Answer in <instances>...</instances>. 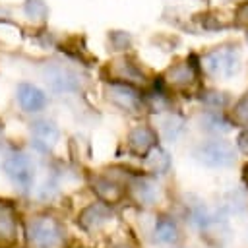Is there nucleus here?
<instances>
[{"instance_id": "obj_9", "label": "nucleus", "mask_w": 248, "mask_h": 248, "mask_svg": "<svg viewBox=\"0 0 248 248\" xmlns=\"http://www.w3.org/2000/svg\"><path fill=\"white\" fill-rule=\"evenodd\" d=\"M155 145H157V132L151 126L140 124V126L130 130V134H128V147H130L132 153L143 157Z\"/></svg>"}, {"instance_id": "obj_14", "label": "nucleus", "mask_w": 248, "mask_h": 248, "mask_svg": "<svg viewBox=\"0 0 248 248\" xmlns=\"http://www.w3.org/2000/svg\"><path fill=\"white\" fill-rule=\"evenodd\" d=\"M196 70H198L196 64H190V62H176V64H172V66L167 70L165 79H167V83H170V85L182 89V87H188V85L196 79Z\"/></svg>"}, {"instance_id": "obj_19", "label": "nucleus", "mask_w": 248, "mask_h": 248, "mask_svg": "<svg viewBox=\"0 0 248 248\" xmlns=\"http://www.w3.org/2000/svg\"><path fill=\"white\" fill-rule=\"evenodd\" d=\"M202 124L205 126V130L209 132H227L231 128V124L219 114V112H209L205 114V118L202 120Z\"/></svg>"}, {"instance_id": "obj_6", "label": "nucleus", "mask_w": 248, "mask_h": 248, "mask_svg": "<svg viewBox=\"0 0 248 248\" xmlns=\"http://www.w3.org/2000/svg\"><path fill=\"white\" fill-rule=\"evenodd\" d=\"M43 76H45V81L48 83V87L52 91L72 93V91L79 89V78L70 68H66L62 64H48L43 70Z\"/></svg>"}, {"instance_id": "obj_1", "label": "nucleus", "mask_w": 248, "mask_h": 248, "mask_svg": "<svg viewBox=\"0 0 248 248\" xmlns=\"http://www.w3.org/2000/svg\"><path fill=\"white\" fill-rule=\"evenodd\" d=\"M27 242L31 248H64L66 229L50 215H35L25 225Z\"/></svg>"}, {"instance_id": "obj_23", "label": "nucleus", "mask_w": 248, "mask_h": 248, "mask_svg": "<svg viewBox=\"0 0 248 248\" xmlns=\"http://www.w3.org/2000/svg\"><path fill=\"white\" fill-rule=\"evenodd\" d=\"M236 145H238V149H240L244 155H248V130H244V132L238 134V138H236Z\"/></svg>"}, {"instance_id": "obj_16", "label": "nucleus", "mask_w": 248, "mask_h": 248, "mask_svg": "<svg viewBox=\"0 0 248 248\" xmlns=\"http://www.w3.org/2000/svg\"><path fill=\"white\" fill-rule=\"evenodd\" d=\"M143 157H145V159H143V165H145L151 172L163 174V172H167L169 167H170V157H169V153H167L165 149L157 147V145H155L153 149H149Z\"/></svg>"}, {"instance_id": "obj_3", "label": "nucleus", "mask_w": 248, "mask_h": 248, "mask_svg": "<svg viewBox=\"0 0 248 248\" xmlns=\"http://www.w3.org/2000/svg\"><path fill=\"white\" fill-rule=\"evenodd\" d=\"M203 68L215 78H231L240 70V56L234 48H215L205 54Z\"/></svg>"}, {"instance_id": "obj_17", "label": "nucleus", "mask_w": 248, "mask_h": 248, "mask_svg": "<svg viewBox=\"0 0 248 248\" xmlns=\"http://www.w3.org/2000/svg\"><path fill=\"white\" fill-rule=\"evenodd\" d=\"M155 240L163 244H172L178 240V227L170 217H159L153 229Z\"/></svg>"}, {"instance_id": "obj_4", "label": "nucleus", "mask_w": 248, "mask_h": 248, "mask_svg": "<svg viewBox=\"0 0 248 248\" xmlns=\"http://www.w3.org/2000/svg\"><path fill=\"white\" fill-rule=\"evenodd\" d=\"M2 170L21 190H27L35 180V163L27 153H14L6 157V161L2 163Z\"/></svg>"}, {"instance_id": "obj_11", "label": "nucleus", "mask_w": 248, "mask_h": 248, "mask_svg": "<svg viewBox=\"0 0 248 248\" xmlns=\"http://www.w3.org/2000/svg\"><path fill=\"white\" fill-rule=\"evenodd\" d=\"M110 70H112V81H126V83H141L143 81V72L138 68V64H134L130 58L122 56V58H116L112 64H110Z\"/></svg>"}, {"instance_id": "obj_24", "label": "nucleus", "mask_w": 248, "mask_h": 248, "mask_svg": "<svg viewBox=\"0 0 248 248\" xmlns=\"http://www.w3.org/2000/svg\"><path fill=\"white\" fill-rule=\"evenodd\" d=\"M236 21L238 23H248V2L240 4L236 10Z\"/></svg>"}, {"instance_id": "obj_25", "label": "nucleus", "mask_w": 248, "mask_h": 248, "mask_svg": "<svg viewBox=\"0 0 248 248\" xmlns=\"http://www.w3.org/2000/svg\"><path fill=\"white\" fill-rule=\"evenodd\" d=\"M242 180H244V184L248 186V163L242 167Z\"/></svg>"}, {"instance_id": "obj_26", "label": "nucleus", "mask_w": 248, "mask_h": 248, "mask_svg": "<svg viewBox=\"0 0 248 248\" xmlns=\"http://www.w3.org/2000/svg\"><path fill=\"white\" fill-rule=\"evenodd\" d=\"M112 248H132V246H128V244H124V242H120V244H114Z\"/></svg>"}, {"instance_id": "obj_22", "label": "nucleus", "mask_w": 248, "mask_h": 248, "mask_svg": "<svg viewBox=\"0 0 248 248\" xmlns=\"http://www.w3.org/2000/svg\"><path fill=\"white\" fill-rule=\"evenodd\" d=\"M108 39H110V45L114 46V50H124L130 45V35L124 31H112L108 35Z\"/></svg>"}, {"instance_id": "obj_20", "label": "nucleus", "mask_w": 248, "mask_h": 248, "mask_svg": "<svg viewBox=\"0 0 248 248\" xmlns=\"http://www.w3.org/2000/svg\"><path fill=\"white\" fill-rule=\"evenodd\" d=\"M202 101H203L207 107H211V108H223V107H227L229 97H227V93L205 91V93H202Z\"/></svg>"}, {"instance_id": "obj_10", "label": "nucleus", "mask_w": 248, "mask_h": 248, "mask_svg": "<svg viewBox=\"0 0 248 248\" xmlns=\"http://www.w3.org/2000/svg\"><path fill=\"white\" fill-rule=\"evenodd\" d=\"M91 186H93V192L105 203H118L124 198V194H126V190L122 188V184L116 182L110 176H95L93 182H91Z\"/></svg>"}, {"instance_id": "obj_21", "label": "nucleus", "mask_w": 248, "mask_h": 248, "mask_svg": "<svg viewBox=\"0 0 248 248\" xmlns=\"http://www.w3.org/2000/svg\"><path fill=\"white\" fill-rule=\"evenodd\" d=\"M232 118L236 124H242V126H248V93L234 105V110H232Z\"/></svg>"}, {"instance_id": "obj_18", "label": "nucleus", "mask_w": 248, "mask_h": 248, "mask_svg": "<svg viewBox=\"0 0 248 248\" xmlns=\"http://www.w3.org/2000/svg\"><path fill=\"white\" fill-rule=\"evenodd\" d=\"M23 14H25V17H29L33 21H45L48 17V6L45 0H25Z\"/></svg>"}, {"instance_id": "obj_5", "label": "nucleus", "mask_w": 248, "mask_h": 248, "mask_svg": "<svg viewBox=\"0 0 248 248\" xmlns=\"http://www.w3.org/2000/svg\"><path fill=\"white\" fill-rule=\"evenodd\" d=\"M107 97L110 103L120 107L122 110L128 112H140L143 107V97L138 91L136 85L126 83V81H110L107 83Z\"/></svg>"}, {"instance_id": "obj_12", "label": "nucleus", "mask_w": 248, "mask_h": 248, "mask_svg": "<svg viewBox=\"0 0 248 248\" xmlns=\"http://www.w3.org/2000/svg\"><path fill=\"white\" fill-rule=\"evenodd\" d=\"M31 134H33V141L39 149L43 151H48L56 141H58V128L54 122H48V120H37L33 122L31 126Z\"/></svg>"}, {"instance_id": "obj_2", "label": "nucleus", "mask_w": 248, "mask_h": 248, "mask_svg": "<svg viewBox=\"0 0 248 248\" xmlns=\"http://www.w3.org/2000/svg\"><path fill=\"white\" fill-rule=\"evenodd\" d=\"M194 157L203 163L205 167H231L234 163V147L229 141L223 140H211L205 143H200L194 149Z\"/></svg>"}, {"instance_id": "obj_8", "label": "nucleus", "mask_w": 248, "mask_h": 248, "mask_svg": "<svg viewBox=\"0 0 248 248\" xmlns=\"http://www.w3.org/2000/svg\"><path fill=\"white\" fill-rule=\"evenodd\" d=\"M16 99L25 112H39L46 107V95L33 83H19L16 89Z\"/></svg>"}, {"instance_id": "obj_27", "label": "nucleus", "mask_w": 248, "mask_h": 248, "mask_svg": "<svg viewBox=\"0 0 248 248\" xmlns=\"http://www.w3.org/2000/svg\"><path fill=\"white\" fill-rule=\"evenodd\" d=\"M246 39H248V35H246Z\"/></svg>"}, {"instance_id": "obj_7", "label": "nucleus", "mask_w": 248, "mask_h": 248, "mask_svg": "<svg viewBox=\"0 0 248 248\" xmlns=\"http://www.w3.org/2000/svg\"><path fill=\"white\" fill-rule=\"evenodd\" d=\"M110 219H112L110 203L95 202V203H89L85 209H81V213L78 215V225H79L83 231L93 232V231L103 229Z\"/></svg>"}, {"instance_id": "obj_13", "label": "nucleus", "mask_w": 248, "mask_h": 248, "mask_svg": "<svg viewBox=\"0 0 248 248\" xmlns=\"http://www.w3.org/2000/svg\"><path fill=\"white\" fill-rule=\"evenodd\" d=\"M128 192H130L132 200L140 205H153L157 200V186L151 180L141 178V176H136L130 180Z\"/></svg>"}, {"instance_id": "obj_15", "label": "nucleus", "mask_w": 248, "mask_h": 248, "mask_svg": "<svg viewBox=\"0 0 248 248\" xmlns=\"http://www.w3.org/2000/svg\"><path fill=\"white\" fill-rule=\"evenodd\" d=\"M17 234V217L8 202H0V244H10Z\"/></svg>"}]
</instances>
